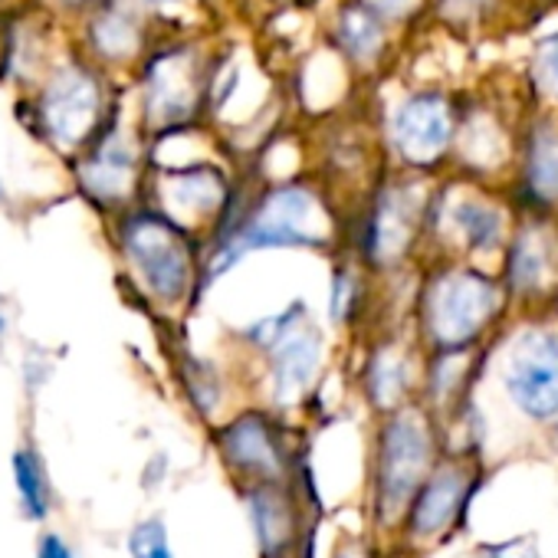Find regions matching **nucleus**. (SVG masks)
Instances as JSON below:
<instances>
[{
    "instance_id": "obj_1",
    "label": "nucleus",
    "mask_w": 558,
    "mask_h": 558,
    "mask_svg": "<svg viewBox=\"0 0 558 558\" xmlns=\"http://www.w3.org/2000/svg\"><path fill=\"white\" fill-rule=\"evenodd\" d=\"M316 217L319 214H316V201H313L310 191H303V187H279V191H272L256 207V214L233 236L223 240V246L210 259V272L217 276V272L230 269L250 250L316 246V243H323L319 230L313 227Z\"/></svg>"
},
{
    "instance_id": "obj_2",
    "label": "nucleus",
    "mask_w": 558,
    "mask_h": 558,
    "mask_svg": "<svg viewBox=\"0 0 558 558\" xmlns=\"http://www.w3.org/2000/svg\"><path fill=\"white\" fill-rule=\"evenodd\" d=\"M122 243L135 269L158 300H181L191 279V253L181 230L161 214H135L125 220Z\"/></svg>"
},
{
    "instance_id": "obj_3",
    "label": "nucleus",
    "mask_w": 558,
    "mask_h": 558,
    "mask_svg": "<svg viewBox=\"0 0 558 558\" xmlns=\"http://www.w3.org/2000/svg\"><path fill=\"white\" fill-rule=\"evenodd\" d=\"M102 86L86 66L57 70L40 93V122L53 145L80 148L99 125Z\"/></svg>"
},
{
    "instance_id": "obj_4",
    "label": "nucleus",
    "mask_w": 558,
    "mask_h": 558,
    "mask_svg": "<svg viewBox=\"0 0 558 558\" xmlns=\"http://www.w3.org/2000/svg\"><path fill=\"white\" fill-rule=\"evenodd\" d=\"M499 293L483 272H450L430 290L427 300V323L440 345H463L470 342L496 313Z\"/></svg>"
},
{
    "instance_id": "obj_5",
    "label": "nucleus",
    "mask_w": 558,
    "mask_h": 558,
    "mask_svg": "<svg viewBox=\"0 0 558 558\" xmlns=\"http://www.w3.org/2000/svg\"><path fill=\"white\" fill-rule=\"evenodd\" d=\"M506 388L515 408L535 421L558 414V339L551 332H522L509 352Z\"/></svg>"
},
{
    "instance_id": "obj_6",
    "label": "nucleus",
    "mask_w": 558,
    "mask_h": 558,
    "mask_svg": "<svg viewBox=\"0 0 558 558\" xmlns=\"http://www.w3.org/2000/svg\"><path fill=\"white\" fill-rule=\"evenodd\" d=\"M430 460V437L427 424L417 414H398L381 437V476L378 493L385 509L404 506L424 480Z\"/></svg>"
},
{
    "instance_id": "obj_7",
    "label": "nucleus",
    "mask_w": 558,
    "mask_h": 558,
    "mask_svg": "<svg viewBox=\"0 0 558 558\" xmlns=\"http://www.w3.org/2000/svg\"><path fill=\"white\" fill-rule=\"evenodd\" d=\"M293 316V313H290ZM269 319L259 326L263 345L272 352V385L279 401L300 398L323 359V336L310 326H296V319Z\"/></svg>"
},
{
    "instance_id": "obj_8",
    "label": "nucleus",
    "mask_w": 558,
    "mask_h": 558,
    "mask_svg": "<svg viewBox=\"0 0 558 558\" xmlns=\"http://www.w3.org/2000/svg\"><path fill=\"white\" fill-rule=\"evenodd\" d=\"M395 142L404 158L430 161L450 142V109L440 96H414L395 116Z\"/></svg>"
},
{
    "instance_id": "obj_9",
    "label": "nucleus",
    "mask_w": 558,
    "mask_h": 558,
    "mask_svg": "<svg viewBox=\"0 0 558 558\" xmlns=\"http://www.w3.org/2000/svg\"><path fill=\"white\" fill-rule=\"evenodd\" d=\"M220 447H223V457L236 470L259 473L263 480L279 476V466H283V457H279V444L272 440L266 421L263 417H253V414L233 421L220 434Z\"/></svg>"
},
{
    "instance_id": "obj_10",
    "label": "nucleus",
    "mask_w": 558,
    "mask_h": 558,
    "mask_svg": "<svg viewBox=\"0 0 558 558\" xmlns=\"http://www.w3.org/2000/svg\"><path fill=\"white\" fill-rule=\"evenodd\" d=\"M194 102V83H191V63L184 53L161 57L148 73V116L155 122H174L191 112Z\"/></svg>"
},
{
    "instance_id": "obj_11",
    "label": "nucleus",
    "mask_w": 558,
    "mask_h": 558,
    "mask_svg": "<svg viewBox=\"0 0 558 558\" xmlns=\"http://www.w3.org/2000/svg\"><path fill=\"white\" fill-rule=\"evenodd\" d=\"M80 178H83L89 194H96L102 201H116V197H122L132 187L135 155H132V148L119 135H109L86 158V165L80 168Z\"/></svg>"
},
{
    "instance_id": "obj_12",
    "label": "nucleus",
    "mask_w": 558,
    "mask_h": 558,
    "mask_svg": "<svg viewBox=\"0 0 558 558\" xmlns=\"http://www.w3.org/2000/svg\"><path fill=\"white\" fill-rule=\"evenodd\" d=\"M463 496H466V476L457 473V470H444L437 476H430L421 493H417V502H414V532L417 535H437L444 532L453 515L460 512L463 506Z\"/></svg>"
},
{
    "instance_id": "obj_13",
    "label": "nucleus",
    "mask_w": 558,
    "mask_h": 558,
    "mask_svg": "<svg viewBox=\"0 0 558 558\" xmlns=\"http://www.w3.org/2000/svg\"><path fill=\"white\" fill-rule=\"evenodd\" d=\"M250 519L263 558H283L293 545V509L283 493L259 486L250 493Z\"/></svg>"
},
{
    "instance_id": "obj_14",
    "label": "nucleus",
    "mask_w": 558,
    "mask_h": 558,
    "mask_svg": "<svg viewBox=\"0 0 558 558\" xmlns=\"http://www.w3.org/2000/svg\"><path fill=\"white\" fill-rule=\"evenodd\" d=\"M408 236H411L408 207L401 201H385L368 230V256H375L378 263H388L404 250Z\"/></svg>"
},
{
    "instance_id": "obj_15",
    "label": "nucleus",
    "mask_w": 558,
    "mask_h": 558,
    "mask_svg": "<svg viewBox=\"0 0 558 558\" xmlns=\"http://www.w3.org/2000/svg\"><path fill=\"white\" fill-rule=\"evenodd\" d=\"M14 466V486L21 496V509L27 519H44L50 512V486H47V470L34 450H17L11 457Z\"/></svg>"
},
{
    "instance_id": "obj_16",
    "label": "nucleus",
    "mask_w": 558,
    "mask_h": 558,
    "mask_svg": "<svg viewBox=\"0 0 558 558\" xmlns=\"http://www.w3.org/2000/svg\"><path fill=\"white\" fill-rule=\"evenodd\" d=\"M93 47L109 57V60H119V57H129L135 50V40H138V31H135V21L132 14L125 11H102L96 21H93Z\"/></svg>"
},
{
    "instance_id": "obj_17",
    "label": "nucleus",
    "mask_w": 558,
    "mask_h": 558,
    "mask_svg": "<svg viewBox=\"0 0 558 558\" xmlns=\"http://www.w3.org/2000/svg\"><path fill=\"white\" fill-rule=\"evenodd\" d=\"M220 194H223V184L217 171L210 168H194V171H181L171 178V201L184 210H210L217 207Z\"/></svg>"
},
{
    "instance_id": "obj_18",
    "label": "nucleus",
    "mask_w": 558,
    "mask_h": 558,
    "mask_svg": "<svg viewBox=\"0 0 558 558\" xmlns=\"http://www.w3.org/2000/svg\"><path fill=\"white\" fill-rule=\"evenodd\" d=\"M529 181L542 197H558V135L545 132L535 138L529 155Z\"/></svg>"
},
{
    "instance_id": "obj_19",
    "label": "nucleus",
    "mask_w": 558,
    "mask_h": 558,
    "mask_svg": "<svg viewBox=\"0 0 558 558\" xmlns=\"http://www.w3.org/2000/svg\"><path fill=\"white\" fill-rule=\"evenodd\" d=\"M545 253L538 246L535 236H522L512 250V259H509V276H512V283L515 290L529 293V290H538L542 287V279H545Z\"/></svg>"
},
{
    "instance_id": "obj_20",
    "label": "nucleus",
    "mask_w": 558,
    "mask_h": 558,
    "mask_svg": "<svg viewBox=\"0 0 558 558\" xmlns=\"http://www.w3.org/2000/svg\"><path fill=\"white\" fill-rule=\"evenodd\" d=\"M339 37L342 47L355 57H368L381 44V24L372 11H345L339 21Z\"/></svg>"
},
{
    "instance_id": "obj_21",
    "label": "nucleus",
    "mask_w": 558,
    "mask_h": 558,
    "mask_svg": "<svg viewBox=\"0 0 558 558\" xmlns=\"http://www.w3.org/2000/svg\"><path fill=\"white\" fill-rule=\"evenodd\" d=\"M453 217H457V227L463 230V236H466V243H470L473 250H489V246H496V240H499V214H496V210L466 201V204L457 207Z\"/></svg>"
},
{
    "instance_id": "obj_22",
    "label": "nucleus",
    "mask_w": 558,
    "mask_h": 558,
    "mask_svg": "<svg viewBox=\"0 0 558 558\" xmlns=\"http://www.w3.org/2000/svg\"><path fill=\"white\" fill-rule=\"evenodd\" d=\"M129 551H132V558H171L165 525L158 519H148V522L135 525V532L129 538Z\"/></svg>"
},
{
    "instance_id": "obj_23",
    "label": "nucleus",
    "mask_w": 558,
    "mask_h": 558,
    "mask_svg": "<svg viewBox=\"0 0 558 558\" xmlns=\"http://www.w3.org/2000/svg\"><path fill=\"white\" fill-rule=\"evenodd\" d=\"M372 391H375V398L381 404L404 391V368H401L398 359H391V355L375 359V365H372Z\"/></svg>"
},
{
    "instance_id": "obj_24",
    "label": "nucleus",
    "mask_w": 558,
    "mask_h": 558,
    "mask_svg": "<svg viewBox=\"0 0 558 558\" xmlns=\"http://www.w3.org/2000/svg\"><path fill=\"white\" fill-rule=\"evenodd\" d=\"M538 80H542L545 93L558 99V37L548 40L538 53Z\"/></svg>"
},
{
    "instance_id": "obj_25",
    "label": "nucleus",
    "mask_w": 558,
    "mask_h": 558,
    "mask_svg": "<svg viewBox=\"0 0 558 558\" xmlns=\"http://www.w3.org/2000/svg\"><path fill=\"white\" fill-rule=\"evenodd\" d=\"M37 558H73V548H70L60 535L47 532V535L40 538V545H37Z\"/></svg>"
},
{
    "instance_id": "obj_26",
    "label": "nucleus",
    "mask_w": 558,
    "mask_h": 558,
    "mask_svg": "<svg viewBox=\"0 0 558 558\" xmlns=\"http://www.w3.org/2000/svg\"><path fill=\"white\" fill-rule=\"evenodd\" d=\"M411 4H414V0H368V11H372L375 17H398V14H404Z\"/></svg>"
},
{
    "instance_id": "obj_27",
    "label": "nucleus",
    "mask_w": 558,
    "mask_h": 558,
    "mask_svg": "<svg viewBox=\"0 0 558 558\" xmlns=\"http://www.w3.org/2000/svg\"><path fill=\"white\" fill-rule=\"evenodd\" d=\"M486 558H538L532 548L512 542V545H496V548H486Z\"/></svg>"
},
{
    "instance_id": "obj_28",
    "label": "nucleus",
    "mask_w": 558,
    "mask_h": 558,
    "mask_svg": "<svg viewBox=\"0 0 558 558\" xmlns=\"http://www.w3.org/2000/svg\"><path fill=\"white\" fill-rule=\"evenodd\" d=\"M457 8H480V4H486V0H453Z\"/></svg>"
},
{
    "instance_id": "obj_29",
    "label": "nucleus",
    "mask_w": 558,
    "mask_h": 558,
    "mask_svg": "<svg viewBox=\"0 0 558 558\" xmlns=\"http://www.w3.org/2000/svg\"><path fill=\"white\" fill-rule=\"evenodd\" d=\"M63 8H83V4H89V0H60Z\"/></svg>"
},
{
    "instance_id": "obj_30",
    "label": "nucleus",
    "mask_w": 558,
    "mask_h": 558,
    "mask_svg": "<svg viewBox=\"0 0 558 558\" xmlns=\"http://www.w3.org/2000/svg\"><path fill=\"white\" fill-rule=\"evenodd\" d=\"M8 329V319H4V310H0V332H4Z\"/></svg>"
},
{
    "instance_id": "obj_31",
    "label": "nucleus",
    "mask_w": 558,
    "mask_h": 558,
    "mask_svg": "<svg viewBox=\"0 0 558 558\" xmlns=\"http://www.w3.org/2000/svg\"><path fill=\"white\" fill-rule=\"evenodd\" d=\"M148 4H171V0H148Z\"/></svg>"
},
{
    "instance_id": "obj_32",
    "label": "nucleus",
    "mask_w": 558,
    "mask_h": 558,
    "mask_svg": "<svg viewBox=\"0 0 558 558\" xmlns=\"http://www.w3.org/2000/svg\"><path fill=\"white\" fill-rule=\"evenodd\" d=\"M339 558H355V555H352V551H342V555H339Z\"/></svg>"
},
{
    "instance_id": "obj_33",
    "label": "nucleus",
    "mask_w": 558,
    "mask_h": 558,
    "mask_svg": "<svg viewBox=\"0 0 558 558\" xmlns=\"http://www.w3.org/2000/svg\"><path fill=\"white\" fill-rule=\"evenodd\" d=\"M0 197H4V187H0Z\"/></svg>"
}]
</instances>
